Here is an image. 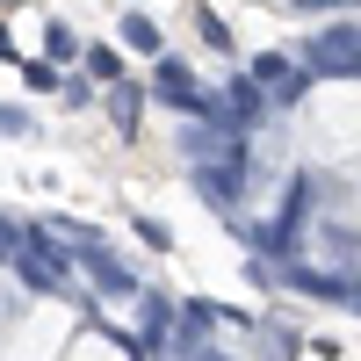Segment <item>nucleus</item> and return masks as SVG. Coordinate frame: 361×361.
<instances>
[{"label": "nucleus", "mask_w": 361, "mask_h": 361, "mask_svg": "<svg viewBox=\"0 0 361 361\" xmlns=\"http://www.w3.org/2000/svg\"><path fill=\"white\" fill-rule=\"evenodd\" d=\"M0 137H29V109H8V102H0Z\"/></svg>", "instance_id": "9d476101"}, {"label": "nucleus", "mask_w": 361, "mask_h": 361, "mask_svg": "<svg viewBox=\"0 0 361 361\" xmlns=\"http://www.w3.org/2000/svg\"><path fill=\"white\" fill-rule=\"evenodd\" d=\"M123 44L130 51H159V22L152 15H123Z\"/></svg>", "instance_id": "0eeeda50"}, {"label": "nucleus", "mask_w": 361, "mask_h": 361, "mask_svg": "<svg viewBox=\"0 0 361 361\" xmlns=\"http://www.w3.org/2000/svg\"><path fill=\"white\" fill-rule=\"evenodd\" d=\"M109 116H116V130H123V137H137V116H145V94H137V87H123V80H116V87H109Z\"/></svg>", "instance_id": "20e7f679"}, {"label": "nucleus", "mask_w": 361, "mask_h": 361, "mask_svg": "<svg viewBox=\"0 0 361 361\" xmlns=\"http://www.w3.org/2000/svg\"><path fill=\"white\" fill-rule=\"evenodd\" d=\"M22 80L37 87V94H51V87H58V58H29V66H22Z\"/></svg>", "instance_id": "6e6552de"}, {"label": "nucleus", "mask_w": 361, "mask_h": 361, "mask_svg": "<svg viewBox=\"0 0 361 361\" xmlns=\"http://www.w3.org/2000/svg\"><path fill=\"white\" fill-rule=\"evenodd\" d=\"M195 29H202V44H209V51H231V29L209 15V8H195Z\"/></svg>", "instance_id": "1a4fd4ad"}, {"label": "nucleus", "mask_w": 361, "mask_h": 361, "mask_svg": "<svg viewBox=\"0 0 361 361\" xmlns=\"http://www.w3.org/2000/svg\"><path fill=\"white\" fill-rule=\"evenodd\" d=\"M8 58H15V29H0V66H8ZM15 66H22V58H15Z\"/></svg>", "instance_id": "f8f14e48"}, {"label": "nucleus", "mask_w": 361, "mask_h": 361, "mask_svg": "<svg viewBox=\"0 0 361 361\" xmlns=\"http://www.w3.org/2000/svg\"><path fill=\"white\" fill-rule=\"evenodd\" d=\"M137 238H145V246H159V253L173 246V238H166V224H159V217H137Z\"/></svg>", "instance_id": "9b49d317"}, {"label": "nucleus", "mask_w": 361, "mask_h": 361, "mask_svg": "<svg viewBox=\"0 0 361 361\" xmlns=\"http://www.w3.org/2000/svg\"><path fill=\"white\" fill-rule=\"evenodd\" d=\"M80 66L94 73L102 87H116V80H123V51H116V44H87V58H80Z\"/></svg>", "instance_id": "39448f33"}, {"label": "nucleus", "mask_w": 361, "mask_h": 361, "mask_svg": "<svg viewBox=\"0 0 361 361\" xmlns=\"http://www.w3.org/2000/svg\"><path fill=\"white\" fill-rule=\"evenodd\" d=\"M152 94H159V102H173V109H209V102L195 94V73L180 66V58H159V73H152ZM209 116H217V109H209Z\"/></svg>", "instance_id": "f03ea898"}, {"label": "nucleus", "mask_w": 361, "mask_h": 361, "mask_svg": "<svg viewBox=\"0 0 361 361\" xmlns=\"http://www.w3.org/2000/svg\"><path fill=\"white\" fill-rule=\"evenodd\" d=\"M44 58H58V66H66V58H87L80 37H73V22H51V29H44Z\"/></svg>", "instance_id": "423d86ee"}, {"label": "nucleus", "mask_w": 361, "mask_h": 361, "mask_svg": "<svg viewBox=\"0 0 361 361\" xmlns=\"http://www.w3.org/2000/svg\"><path fill=\"white\" fill-rule=\"evenodd\" d=\"M202 361H217V354H202Z\"/></svg>", "instance_id": "ddd939ff"}, {"label": "nucleus", "mask_w": 361, "mask_h": 361, "mask_svg": "<svg viewBox=\"0 0 361 361\" xmlns=\"http://www.w3.org/2000/svg\"><path fill=\"white\" fill-rule=\"evenodd\" d=\"M253 80L267 87V94H296V66H289L282 51H260V58H253Z\"/></svg>", "instance_id": "7ed1b4c3"}, {"label": "nucleus", "mask_w": 361, "mask_h": 361, "mask_svg": "<svg viewBox=\"0 0 361 361\" xmlns=\"http://www.w3.org/2000/svg\"><path fill=\"white\" fill-rule=\"evenodd\" d=\"M304 66H311V73H333V80L361 73V29H325V37H311Z\"/></svg>", "instance_id": "f257e3e1"}]
</instances>
